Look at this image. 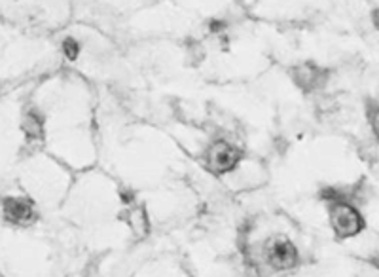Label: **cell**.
I'll list each match as a JSON object with an SVG mask.
<instances>
[{"label": "cell", "instance_id": "cell-1", "mask_svg": "<svg viewBox=\"0 0 379 277\" xmlns=\"http://www.w3.org/2000/svg\"><path fill=\"white\" fill-rule=\"evenodd\" d=\"M332 226L339 237H353L363 230V217L355 207L347 204H336L330 211Z\"/></svg>", "mask_w": 379, "mask_h": 277}, {"label": "cell", "instance_id": "cell-2", "mask_svg": "<svg viewBox=\"0 0 379 277\" xmlns=\"http://www.w3.org/2000/svg\"><path fill=\"white\" fill-rule=\"evenodd\" d=\"M209 169L215 173H228L234 169L237 162H239V150L232 145H228L224 141L217 143L215 147L209 150Z\"/></svg>", "mask_w": 379, "mask_h": 277}, {"label": "cell", "instance_id": "cell-3", "mask_svg": "<svg viewBox=\"0 0 379 277\" xmlns=\"http://www.w3.org/2000/svg\"><path fill=\"white\" fill-rule=\"evenodd\" d=\"M267 258L275 269H291L298 262V251L291 241H277L271 245Z\"/></svg>", "mask_w": 379, "mask_h": 277}, {"label": "cell", "instance_id": "cell-4", "mask_svg": "<svg viewBox=\"0 0 379 277\" xmlns=\"http://www.w3.org/2000/svg\"><path fill=\"white\" fill-rule=\"evenodd\" d=\"M4 217L10 222H16V224H27L34 219L33 207L29 202L25 200H16V197H8L4 202Z\"/></svg>", "mask_w": 379, "mask_h": 277}, {"label": "cell", "instance_id": "cell-5", "mask_svg": "<svg viewBox=\"0 0 379 277\" xmlns=\"http://www.w3.org/2000/svg\"><path fill=\"white\" fill-rule=\"evenodd\" d=\"M292 76L298 86L306 88V90H311V88H317L321 84V71L313 65H299L292 71Z\"/></svg>", "mask_w": 379, "mask_h": 277}, {"label": "cell", "instance_id": "cell-6", "mask_svg": "<svg viewBox=\"0 0 379 277\" xmlns=\"http://www.w3.org/2000/svg\"><path fill=\"white\" fill-rule=\"evenodd\" d=\"M23 131L29 141H40L42 135H44V130H42V120L40 116L36 115L34 110L27 112L23 118Z\"/></svg>", "mask_w": 379, "mask_h": 277}, {"label": "cell", "instance_id": "cell-7", "mask_svg": "<svg viewBox=\"0 0 379 277\" xmlns=\"http://www.w3.org/2000/svg\"><path fill=\"white\" fill-rule=\"evenodd\" d=\"M130 217L131 219H127V220H130V224L133 226V230H135V234H137V236H145L148 224H146L145 213H143V209H135V211L131 213Z\"/></svg>", "mask_w": 379, "mask_h": 277}, {"label": "cell", "instance_id": "cell-8", "mask_svg": "<svg viewBox=\"0 0 379 277\" xmlns=\"http://www.w3.org/2000/svg\"><path fill=\"white\" fill-rule=\"evenodd\" d=\"M63 49H65V56L69 59H76L78 58V51H80V46H78V42L73 40V38H69L63 44Z\"/></svg>", "mask_w": 379, "mask_h": 277}, {"label": "cell", "instance_id": "cell-9", "mask_svg": "<svg viewBox=\"0 0 379 277\" xmlns=\"http://www.w3.org/2000/svg\"><path fill=\"white\" fill-rule=\"evenodd\" d=\"M371 128H374V131H376V135H378L379 138V110L374 115V118H371Z\"/></svg>", "mask_w": 379, "mask_h": 277}, {"label": "cell", "instance_id": "cell-10", "mask_svg": "<svg viewBox=\"0 0 379 277\" xmlns=\"http://www.w3.org/2000/svg\"><path fill=\"white\" fill-rule=\"evenodd\" d=\"M374 25L378 27V31H379V10H376V12H374Z\"/></svg>", "mask_w": 379, "mask_h": 277}]
</instances>
